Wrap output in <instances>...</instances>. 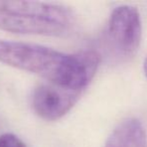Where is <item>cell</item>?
<instances>
[{
	"instance_id": "6da1fadb",
	"label": "cell",
	"mask_w": 147,
	"mask_h": 147,
	"mask_svg": "<svg viewBox=\"0 0 147 147\" xmlns=\"http://www.w3.org/2000/svg\"><path fill=\"white\" fill-rule=\"evenodd\" d=\"M0 63L38 75L59 88L83 93L98 70L100 55L95 51L67 55L43 45L0 39Z\"/></svg>"
},
{
	"instance_id": "7a4b0ae2",
	"label": "cell",
	"mask_w": 147,
	"mask_h": 147,
	"mask_svg": "<svg viewBox=\"0 0 147 147\" xmlns=\"http://www.w3.org/2000/svg\"><path fill=\"white\" fill-rule=\"evenodd\" d=\"M76 16L67 6L39 1H0V29L17 34L66 36Z\"/></svg>"
},
{
	"instance_id": "3957f363",
	"label": "cell",
	"mask_w": 147,
	"mask_h": 147,
	"mask_svg": "<svg viewBox=\"0 0 147 147\" xmlns=\"http://www.w3.org/2000/svg\"><path fill=\"white\" fill-rule=\"evenodd\" d=\"M108 32L113 45L122 55H134L139 47L142 34L141 18L137 8L130 5L115 8L109 19Z\"/></svg>"
},
{
	"instance_id": "277c9868",
	"label": "cell",
	"mask_w": 147,
	"mask_h": 147,
	"mask_svg": "<svg viewBox=\"0 0 147 147\" xmlns=\"http://www.w3.org/2000/svg\"><path fill=\"white\" fill-rule=\"evenodd\" d=\"M82 94L51 84L40 85L33 91L31 104L40 118L47 121H56L73 108Z\"/></svg>"
},
{
	"instance_id": "5b68a950",
	"label": "cell",
	"mask_w": 147,
	"mask_h": 147,
	"mask_svg": "<svg viewBox=\"0 0 147 147\" xmlns=\"http://www.w3.org/2000/svg\"><path fill=\"white\" fill-rule=\"evenodd\" d=\"M104 147H147L143 124L133 117L123 119L111 132Z\"/></svg>"
},
{
	"instance_id": "8992f818",
	"label": "cell",
	"mask_w": 147,
	"mask_h": 147,
	"mask_svg": "<svg viewBox=\"0 0 147 147\" xmlns=\"http://www.w3.org/2000/svg\"><path fill=\"white\" fill-rule=\"evenodd\" d=\"M0 147H26V145L15 134L4 133L0 136Z\"/></svg>"
},
{
	"instance_id": "52a82bcc",
	"label": "cell",
	"mask_w": 147,
	"mask_h": 147,
	"mask_svg": "<svg viewBox=\"0 0 147 147\" xmlns=\"http://www.w3.org/2000/svg\"><path fill=\"white\" fill-rule=\"evenodd\" d=\"M143 71H144V74H145L146 78H147V55L144 59V63H143Z\"/></svg>"
}]
</instances>
